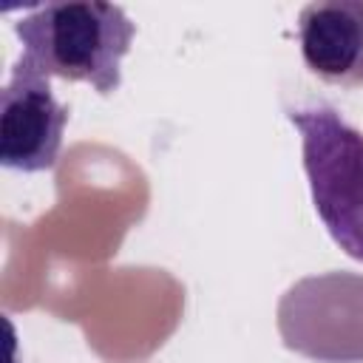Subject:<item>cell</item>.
Segmentation results:
<instances>
[{"mask_svg": "<svg viewBox=\"0 0 363 363\" xmlns=\"http://www.w3.org/2000/svg\"><path fill=\"white\" fill-rule=\"evenodd\" d=\"M68 122L48 77L17 60L0 91V164L17 173L54 170Z\"/></svg>", "mask_w": 363, "mask_h": 363, "instance_id": "cell-4", "label": "cell"}, {"mask_svg": "<svg viewBox=\"0 0 363 363\" xmlns=\"http://www.w3.org/2000/svg\"><path fill=\"white\" fill-rule=\"evenodd\" d=\"M303 65L335 88H363V0H318L298 14Z\"/></svg>", "mask_w": 363, "mask_h": 363, "instance_id": "cell-5", "label": "cell"}, {"mask_svg": "<svg viewBox=\"0 0 363 363\" xmlns=\"http://www.w3.org/2000/svg\"><path fill=\"white\" fill-rule=\"evenodd\" d=\"M286 116L301 136L320 224L349 258L363 261V130L326 102L298 105Z\"/></svg>", "mask_w": 363, "mask_h": 363, "instance_id": "cell-2", "label": "cell"}, {"mask_svg": "<svg viewBox=\"0 0 363 363\" xmlns=\"http://www.w3.org/2000/svg\"><path fill=\"white\" fill-rule=\"evenodd\" d=\"M289 352L318 363H363V275L332 269L295 281L278 301Z\"/></svg>", "mask_w": 363, "mask_h": 363, "instance_id": "cell-3", "label": "cell"}, {"mask_svg": "<svg viewBox=\"0 0 363 363\" xmlns=\"http://www.w3.org/2000/svg\"><path fill=\"white\" fill-rule=\"evenodd\" d=\"M23 45L20 60L43 77L88 82L108 96L122 85V60L136 26L122 6L102 0L45 3L14 23Z\"/></svg>", "mask_w": 363, "mask_h": 363, "instance_id": "cell-1", "label": "cell"}]
</instances>
